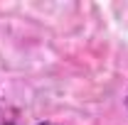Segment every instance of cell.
<instances>
[{"instance_id": "cell-1", "label": "cell", "mask_w": 128, "mask_h": 125, "mask_svg": "<svg viewBox=\"0 0 128 125\" xmlns=\"http://www.w3.org/2000/svg\"><path fill=\"white\" fill-rule=\"evenodd\" d=\"M37 125H54V123H37Z\"/></svg>"}, {"instance_id": "cell-2", "label": "cell", "mask_w": 128, "mask_h": 125, "mask_svg": "<svg viewBox=\"0 0 128 125\" xmlns=\"http://www.w3.org/2000/svg\"><path fill=\"white\" fill-rule=\"evenodd\" d=\"M126 108H128V96H126Z\"/></svg>"}]
</instances>
